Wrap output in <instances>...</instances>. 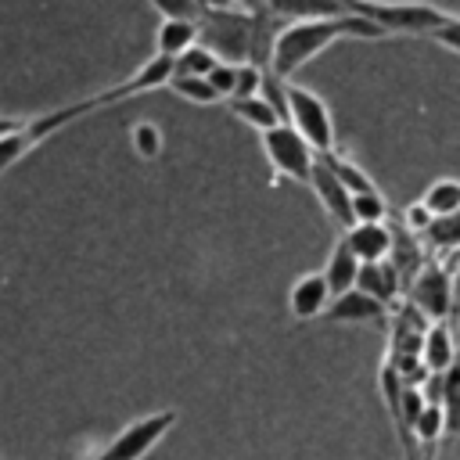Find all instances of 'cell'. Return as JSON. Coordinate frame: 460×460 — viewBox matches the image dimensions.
Masks as SVG:
<instances>
[{
	"label": "cell",
	"instance_id": "cb8c5ba5",
	"mask_svg": "<svg viewBox=\"0 0 460 460\" xmlns=\"http://www.w3.org/2000/svg\"><path fill=\"white\" fill-rule=\"evenodd\" d=\"M129 144H133V155H137V158L151 162V158L162 155V144H165V140H162V129H158L155 122H133Z\"/></svg>",
	"mask_w": 460,
	"mask_h": 460
},
{
	"label": "cell",
	"instance_id": "7a4b0ae2",
	"mask_svg": "<svg viewBox=\"0 0 460 460\" xmlns=\"http://www.w3.org/2000/svg\"><path fill=\"white\" fill-rule=\"evenodd\" d=\"M345 11L374 22L385 36L388 32H402V36H431L435 29H442L453 14L424 4V0H341Z\"/></svg>",
	"mask_w": 460,
	"mask_h": 460
},
{
	"label": "cell",
	"instance_id": "484cf974",
	"mask_svg": "<svg viewBox=\"0 0 460 460\" xmlns=\"http://www.w3.org/2000/svg\"><path fill=\"white\" fill-rule=\"evenodd\" d=\"M424 234H428V241H431L435 248H460V212L435 219Z\"/></svg>",
	"mask_w": 460,
	"mask_h": 460
},
{
	"label": "cell",
	"instance_id": "8fae6325",
	"mask_svg": "<svg viewBox=\"0 0 460 460\" xmlns=\"http://www.w3.org/2000/svg\"><path fill=\"white\" fill-rule=\"evenodd\" d=\"M392 226L388 223H352L341 241L349 244V252L359 259V262H381L392 255Z\"/></svg>",
	"mask_w": 460,
	"mask_h": 460
},
{
	"label": "cell",
	"instance_id": "d6986e66",
	"mask_svg": "<svg viewBox=\"0 0 460 460\" xmlns=\"http://www.w3.org/2000/svg\"><path fill=\"white\" fill-rule=\"evenodd\" d=\"M320 158L331 165V172L341 180V187H345L349 194H367V190H377V187H374V180H370V176H367V172H363V169H359V165H356L349 155H341L338 147H334V151H327V155H320Z\"/></svg>",
	"mask_w": 460,
	"mask_h": 460
},
{
	"label": "cell",
	"instance_id": "44dd1931",
	"mask_svg": "<svg viewBox=\"0 0 460 460\" xmlns=\"http://www.w3.org/2000/svg\"><path fill=\"white\" fill-rule=\"evenodd\" d=\"M40 140H36V133L29 129V119L14 129V133H7V137H0V172H7L25 151H32Z\"/></svg>",
	"mask_w": 460,
	"mask_h": 460
},
{
	"label": "cell",
	"instance_id": "5b68a950",
	"mask_svg": "<svg viewBox=\"0 0 460 460\" xmlns=\"http://www.w3.org/2000/svg\"><path fill=\"white\" fill-rule=\"evenodd\" d=\"M259 137H262V155H266V162H270L280 176L298 180V183H309L316 151H313L288 122H280V126H273V129H266V133H259Z\"/></svg>",
	"mask_w": 460,
	"mask_h": 460
},
{
	"label": "cell",
	"instance_id": "3957f363",
	"mask_svg": "<svg viewBox=\"0 0 460 460\" xmlns=\"http://www.w3.org/2000/svg\"><path fill=\"white\" fill-rule=\"evenodd\" d=\"M288 126L316 151L327 155L334 151V115L327 101L298 83H288Z\"/></svg>",
	"mask_w": 460,
	"mask_h": 460
},
{
	"label": "cell",
	"instance_id": "f546056e",
	"mask_svg": "<svg viewBox=\"0 0 460 460\" xmlns=\"http://www.w3.org/2000/svg\"><path fill=\"white\" fill-rule=\"evenodd\" d=\"M402 219H406V226H402V230H410V234H424V230L435 223V216H431L420 201H413V205L402 212Z\"/></svg>",
	"mask_w": 460,
	"mask_h": 460
},
{
	"label": "cell",
	"instance_id": "7c38bea8",
	"mask_svg": "<svg viewBox=\"0 0 460 460\" xmlns=\"http://www.w3.org/2000/svg\"><path fill=\"white\" fill-rule=\"evenodd\" d=\"M356 288L367 291L370 298H377L381 305L392 309V302L402 295V277H399V270L392 266V259H381V262H359Z\"/></svg>",
	"mask_w": 460,
	"mask_h": 460
},
{
	"label": "cell",
	"instance_id": "603a6c76",
	"mask_svg": "<svg viewBox=\"0 0 460 460\" xmlns=\"http://www.w3.org/2000/svg\"><path fill=\"white\" fill-rule=\"evenodd\" d=\"M216 65H219V58H216L208 47L194 43L187 54H180V58L172 61V75H208Z\"/></svg>",
	"mask_w": 460,
	"mask_h": 460
},
{
	"label": "cell",
	"instance_id": "9a60e30c",
	"mask_svg": "<svg viewBox=\"0 0 460 460\" xmlns=\"http://www.w3.org/2000/svg\"><path fill=\"white\" fill-rule=\"evenodd\" d=\"M320 273H323V280H327L331 298H338V295H345V291H352V288H356V277H359V259H356V255L349 252V244L338 237Z\"/></svg>",
	"mask_w": 460,
	"mask_h": 460
},
{
	"label": "cell",
	"instance_id": "4316f807",
	"mask_svg": "<svg viewBox=\"0 0 460 460\" xmlns=\"http://www.w3.org/2000/svg\"><path fill=\"white\" fill-rule=\"evenodd\" d=\"M259 90H262V65H252V61L237 65V83H234V97L230 101H237V97H259Z\"/></svg>",
	"mask_w": 460,
	"mask_h": 460
},
{
	"label": "cell",
	"instance_id": "30bf717a",
	"mask_svg": "<svg viewBox=\"0 0 460 460\" xmlns=\"http://www.w3.org/2000/svg\"><path fill=\"white\" fill-rule=\"evenodd\" d=\"M327 305H331V291H327L323 273H302L288 288V313L295 320H316L327 313Z\"/></svg>",
	"mask_w": 460,
	"mask_h": 460
},
{
	"label": "cell",
	"instance_id": "e0dca14e",
	"mask_svg": "<svg viewBox=\"0 0 460 460\" xmlns=\"http://www.w3.org/2000/svg\"><path fill=\"white\" fill-rule=\"evenodd\" d=\"M226 108H230V115H237L244 126H252L259 133H266V129H273V126L284 122L262 97H237V101H226Z\"/></svg>",
	"mask_w": 460,
	"mask_h": 460
},
{
	"label": "cell",
	"instance_id": "ac0fdd59",
	"mask_svg": "<svg viewBox=\"0 0 460 460\" xmlns=\"http://www.w3.org/2000/svg\"><path fill=\"white\" fill-rule=\"evenodd\" d=\"M420 205H424V208H428L435 219L460 212V180H453V176L435 180V183H431V187L420 194Z\"/></svg>",
	"mask_w": 460,
	"mask_h": 460
},
{
	"label": "cell",
	"instance_id": "1f68e13d",
	"mask_svg": "<svg viewBox=\"0 0 460 460\" xmlns=\"http://www.w3.org/2000/svg\"><path fill=\"white\" fill-rule=\"evenodd\" d=\"M194 7H198V14L201 11H234L237 0H194Z\"/></svg>",
	"mask_w": 460,
	"mask_h": 460
},
{
	"label": "cell",
	"instance_id": "9c48e42d",
	"mask_svg": "<svg viewBox=\"0 0 460 460\" xmlns=\"http://www.w3.org/2000/svg\"><path fill=\"white\" fill-rule=\"evenodd\" d=\"M323 320H331V323H385L388 320V305H381L367 291L352 288V291L331 298Z\"/></svg>",
	"mask_w": 460,
	"mask_h": 460
},
{
	"label": "cell",
	"instance_id": "2e32d148",
	"mask_svg": "<svg viewBox=\"0 0 460 460\" xmlns=\"http://www.w3.org/2000/svg\"><path fill=\"white\" fill-rule=\"evenodd\" d=\"M438 406L446 413V435H460V352L456 359L438 374Z\"/></svg>",
	"mask_w": 460,
	"mask_h": 460
},
{
	"label": "cell",
	"instance_id": "5bb4252c",
	"mask_svg": "<svg viewBox=\"0 0 460 460\" xmlns=\"http://www.w3.org/2000/svg\"><path fill=\"white\" fill-rule=\"evenodd\" d=\"M198 43V22L194 18H162L158 36H155V58L176 61Z\"/></svg>",
	"mask_w": 460,
	"mask_h": 460
},
{
	"label": "cell",
	"instance_id": "d4e9b609",
	"mask_svg": "<svg viewBox=\"0 0 460 460\" xmlns=\"http://www.w3.org/2000/svg\"><path fill=\"white\" fill-rule=\"evenodd\" d=\"M385 216H388V201L381 190L352 194V223H385Z\"/></svg>",
	"mask_w": 460,
	"mask_h": 460
},
{
	"label": "cell",
	"instance_id": "4dcf8cb0",
	"mask_svg": "<svg viewBox=\"0 0 460 460\" xmlns=\"http://www.w3.org/2000/svg\"><path fill=\"white\" fill-rule=\"evenodd\" d=\"M431 40H435V43H442V47H449V50H456V54H460V18H456V14H453V18H449V22H446V25H442V29H435V32H431Z\"/></svg>",
	"mask_w": 460,
	"mask_h": 460
},
{
	"label": "cell",
	"instance_id": "8992f818",
	"mask_svg": "<svg viewBox=\"0 0 460 460\" xmlns=\"http://www.w3.org/2000/svg\"><path fill=\"white\" fill-rule=\"evenodd\" d=\"M410 305L420 309L431 323L449 320L453 313V277L438 262H424L410 280Z\"/></svg>",
	"mask_w": 460,
	"mask_h": 460
},
{
	"label": "cell",
	"instance_id": "52a82bcc",
	"mask_svg": "<svg viewBox=\"0 0 460 460\" xmlns=\"http://www.w3.org/2000/svg\"><path fill=\"white\" fill-rule=\"evenodd\" d=\"M169 75H172V61L169 58H147L129 79L93 93V104L104 108V104H115V101H126V97H137V93H147V90H165Z\"/></svg>",
	"mask_w": 460,
	"mask_h": 460
},
{
	"label": "cell",
	"instance_id": "d6a6232c",
	"mask_svg": "<svg viewBox=\"0 0 460 460\" xmlns=\"http://www.w3.org/2000/svg\"><path fill=\"white\" fill-rule=\"evenodd\" d=\"M22 126V119H7V115H0V137H7V133H14Z\"/></svg>",
	"mask_w": 460,
	"mask_h": 460
},
{
	"label": "cell",
	"instance_id": "83f0119b",
	"mask_svg": "<svg viewBox=\"0 0 460 460\" xmlns=\"http://www.w3.org/2000/svg\"><path fill=\"white\" fill-rule=\"evenodd\" d=\"M205 79H208V86H212V90H216L223 101H230V97H234V83H237V65L219 61V65H216V68H212Z\"/></svg>",
	"mask_w": 460,
	"mask_h": 460
},
{
	"label": "cell",
	"instance_id": "ffe728a7",
	"mask_svg": "<svg viewBox=\"0 0 460 460\" xmlns=\"http://www.w3.org/2000/svg\"><path fill=\"white\" fill-rule=\"evenodd\" d=\"M165 90L176 93V97H183V101H190V104H219V101H223V97L208 86L205 75H169Z\"/></svg>",
	"mask_w": 460,
	"mask_h": 460
},
{
	"label": "cell",
	"instance_id": "277c9868",
	"mask_svg": "<svg viewBox=\"0 0 460 460\" xmlns=\"http://www.w3.org/2000/svg\"><path fill=\"white\" fill-rule=\"evenodd\" d=\"M176 424V410H155V413H144L137 420H129L108 446L97 460H144Z\"/></svg>",
	"mask_w": 460,
	"mask_h": 460
},
{
	"label": "cell",
	"instance_id": "ba28073f",
	"mask_svg": "<svg viewBox=\"0 0 460 460\" xmlns=\"http://www.w3.org/2000/svg\"><path fill=\"white\" fill-rule=\"evenodd\" d=\"M309 190L316 194V201L323 205V212L334 219V223H341L345 230L352 226V194L341 187V180L331 172V165L316 155V162H313V172H309Z\"/></svg>",
	"mask_w": 460,
	"mask_h": 460
},
{
	"label": "cell",
	"instance_id": "7402d4cb",
	"mask_svg": "<svg viewBox=\"0 0 460 460\" xmlns=\"http://www.w3.org/2000/svg\"><path fill=\"white\" fill-rule=\"evenodd\" d=\"M442 435H446V413H442V406L438 402H424L420 417L413 420V442L435 446Z\"/></svg>",
	"mask_w": 460,
	"mask_h": 460
},
{
	"label": "cell",
	"instance_id": "6da1fadb",
	"mask_svg": "<svg viewBox=\"0 0 460 460\" xmlns=\"http://www.w3.org/2000/svg\"><path fill=\"white\" fill-rule=\"evenodd\" d=\"M385 32L359 18V14H334V18H313V22H288L277 29L270 47V72L280 79H291L302 65H309L316 54H323L338 40H381Z\"/></svg>",
	"mask_w": 460,
	"mask_h": 460
},
{
	"label": "cell",
	"instance_id": "f1b7e54d",
	"mask_svg": "<svg viewBox=\"0 0 460 460\" xmlns=\"http://www.w3.org/2000/svg\"><path fill=\"white\" fill-rule=\"evenodd\" d=\"M151 7H155L162 18H194V22H198L194 0H151Z\"/></svg>",
	"mask_w": 460,
	"mask_h": 460
},
{
	"label": "cell",
	"instance_id": "4fadbf2b",
	"mask_svg": "<svg viewBox=\"0 0 460 460\" xmlns=\"http://www.w3.org/2000/svg\"><path fill=\"white\" fill-rule=\"evenodd\" d=\"M460 345H456V331L449 320H435L428 331H424V341H420V363L428 374H442L453 359H456Z\"/></svg>",
	"mask_w": 460,
	"mask_h": 460
}]
</instances>
